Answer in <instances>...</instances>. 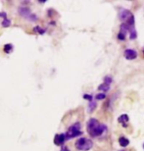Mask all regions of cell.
Segmentation results:
<instances>
[{
	"mask_svg": "<svg viewBox=\"0 0 144 151\" xmlns=\"http://www.w3.org/2000/svg\"><path fill=\"white\" fill-rule=\"evenodd\" d=\"M86 129H87L88 134H90L92 137H96L103 134L104 131L106 129V126L103 125V124H100L96 119L92 118V119H90L87 122Z\"/></svg>",
	"mask_w": 144,
	"mask_h": 151,
	"instance_id": "cell-1",
	"label": "cell"
},
{
	"mask_svg": "<svg viewBox=\"0 0 144 151\" xmlns=\"http://www.w3.org/2000/svg\"><path fill=\"white\" fill-rule=\"evenodd\" d=\"M92 146H93V142L86 137H80L76 142V148L80 151L90 150L92 148Z\"/></svg>",
	"mask_w": 144,
	"mask_h": 151,
	"instance_id": "cell-2",
	"label": "cell"
},
{
	"mask_svg": "<svg viewBox=\"0 0 144 151\" xmlns=\"http://www.w3.org/2000/svg\"><path fill=\"white\" fill-rule=\"evenodd\" d=\"M82 134V132L80 131V124L77 122V123H75L74 125H72L70 128H69L67 134H66V138H67V139H71V138L77 137Z\"/></svg>",
	"mask_w": 144,
	"mask_h": 151,
	"instance_id": "cell-3",
	"label": "cell"
},
{
	"mask_svg": "<svg viewBox=\"0 0 144 151\" xmlns=\"http://www.w3.org/2000/svg\"><path fill=\"white\" fill-rule=\"evenodd\" d=\"M19 13L21 16H23L25 19H27L28 21H31V22H34V21L37 20V17L35 16L34 13H32L29 11V9L25 8V7H20L19 8Z\"/></svg>",
	"mask_w": 144,
	"mask_h": 151,
	"instance_id": "cell-4",
	"label": "cell"
},
{
	"mask_svg": "<svg viewBox=\"0 0 144 151\" xmlns=\"http://www.w3.org/2000/svg\"><path fill=\"white\" fill-rule=\"evenodd\" d=\"M67 139L66 138V134H56L55 137H54V143L58 146H63L64 144L65 140Z\"/></svg>",
	"mask_w": 144,
	"mask_h": 151,
	"instance_id": "cell-5",
	"label": "cell"
},
{
	"mask_svg": "<svg viewBox=\"0 0 144 151\" xmlns=\"http://www.w3.org/2000/svg\"><path fill=\"white\" fill-rule=\"evenodd\" d=\"M124 56L128 60H133L137 57V52L133 49H125L124 52Z\"/></svg>",
	"mask_w": 144,
	"mask_h": 151,
	"instance_id": "cell-6",
	"label": "cell"
},
{
	"mask_svg": "<svg viewBox=\"0 0 144 151\" xmlns=\"http://www.w3.org/2000/svg\"><path fill=\"white\" fill-rule=\"evenodd\" d=\"M131 15V13L128 10H125V9H123V10L120 11V19H121L122 21H127L128 19V17H130Z\"/></svg>",
	"mask_w": 144,
	"mask_h": 151,
	"instance_id": "cell-7",
	"label": "cell"
},
{
	"mask_svg": "<svg viewBox=\"0 0 144 151\" xmlns=\"http://www.w3.org/2000/svg\"><path fill=\"white\" fill-rule=\"evenodd\" d=\"M128 120H130V117H128V115H127V114L121 115V116L119 117V119H118L119 123H121L124 128H127V123L128 122Z\"/></svg>",
	"mask_w": 144,
	"mask_h": 151,
	"instance_id": "cell-8",
	"label": "cell"
},
{
	"mask_svg": "<svg viewBox=\"0 0 144 151\" xmlns=\"http://www.w3.org/2000/svg\"><path fill=\"white\" fill-rule=\"evenodd\" d=\"M119 143H120V145L123 146V147H127L128 144H130V140H128L127 137H121L119 138Z\"/></svg>",
	"mask_w": 144,
	"mask_h": 151,
	"instance_id": "cell-9",
	"label": "cell"
},
{
	"mask_svg": "<svg viewBox=\"0 0 144 151\" xmlns=\"http://www.w3.org/2000/svg\"><path fill=\"white\" fill-rule=\"evenodd\" d=\"M13 45L12 44H10V43H8V44H5L4 45V47H3V50H4V52L5 53H7V54H9V53H11L12 51H13Z\"/></svg>",
	"mask_w": 144,
	"mask_h": 151,
	"instance_id": "cell-10",
	"label": "cell"
},
{
	"mask_svg": "<svg viewBox=\"0 0 144 151\" xmlns=\"http://www.w3.org/2000/svg\"><path fill=\"white\" fill-rule=\"evenodd\" d=\"M98 89L99 90H102L104 93L106 92V91H108V90L110 89V86H108V84H106V83H102V84H100V86H98Z\"/></svg>",
	"mask_w": 144,
	"mask_h": 151,
	"instance_id": "cell-11",
	"label": "cell"
},
{
	"mask_svg": "<svg viewBox=\"0 0 144 151\" xmlns=\"http://www.w3.org/2000/svg\"><path fill=\"white\" fill-rule=\"evenodd\" d=\"M96 106H97V104H96L95 102H93V101L89 102V104H88V112L91 113L92 111H93L96 108Z\"/></svg>",
	"mask_w": 144,
	"mask_h": 151,
	"instance_id": "cell-12",
	"label": "cell"
},
{
	"mask_svg": "<svg viewBox=\"0 0 144 151\" xmlns=\"http://www.w3.org/2000/svg\"><path fill=\"white\" fill-rule=\"evenodd\" d=\"M136 37H137V32L135 31V29H130V39H135Z\"/></svg>",
	"mask_w": 144,
	"mask_h": 151,
	"instance_id": "cell-13",
	"label": "cell"
},
{
	"mask_svg": "<svg viewBox=\"0 0 144 151\" xmlns=\"http://www.w3.org/2000/svg\"><path fill=\"white\" fill-rule=\"evenodd\" d=\"M11 26V21L8 19H4L2 21V27H4V28H8V27Z\"/></svg>",
	"mask_w": 144,
	"mask_h": 151,
	"instance_id": "cell-14",
	"label": "cell"
},
{
	"mask_svg": "<svg viewBox=\"0 0 144 151\" xmlns=\"http://www.w3.org/2000/svg\"><path fill=\"white\" fill-rule=\"evenodd\" d=\"M112 81H113V78L109 77V76H106V77L104 78V83L108 84V86H110V84L112 83Z\"/></svg>",
	"mask_w": 144,
	"mask_h": 151,
	"instance_id": "cell-15",
	"label": "cell"
},
{
	"mask_svg": "<svg viewBox=\"0 0 144 151\" xmlns=\"http://www.w3.org/2000/svg\"><path fill=\"white\" fill-rule=\"evenodd\" d=\"M34 32H38L39 35H43L44 32H45V29H41V28H39V27H35V28L34 29Z\"/></svg>",
	"mask_w": 144,
	"mask_h": 151,
	"instance_id": "cell-16",
	"label": "cell"
},
{
	"mask_svg": "<svg viewBox=\"0 0 144 151\" xmlns=\"http://www.w3.org/2000/svg\"><path fill=\"white\" fill-rule=\"evenodd\" d=\"M105 97H106V95H105L104 92L99 93V94H96V96H95V98L97 99V100H103V99H105Z\"/></svg>",
	"mask_w": 144,
	"mask_h": 151,
	"instance_id": "cell-17",
	"label": "cell"
},
{
	"mask_svg": "<svg viewBox=\"0 0 144 151\" xmlns=\"http://www.w3.org/2000/svg\"><path fill=\"white\" fill-rule=\"evenodd\" d=\"M83 98L86 99V100H88L89 102L92 101V96L90 94H85V95H83Z\"/></svg>",
	"mask_w": 144,
	"mask_h": 151,
	"instance_id": "cell-18",
	"label": "cell"
},
{
	"mask_svg": "<svg viewBox=\"0 0 144 151\" xmlns=\"http://www.w3.org/2000/svg\"><path fill=\"white\" fill-rule=\"evenodd\" d=\"M118 38L120 39V40H125V35L122 34V32H119V35H118Z\"/></svg>",
	"mask_w": 144,
	"mask_h": 151,
	"instance_id": "cell-19",
	"label": "cell"
},
{
	"mask_svg": "<svg viewBox=\"0 0 144 151\" xmlns=\"http://www.w3.org/2000/svg\"><path fill=\"white\" fill-rule=\"evenodd\" d=\"M0 17L4 18V19H7V14L5 12H0Z\"/></svg>",
	"mask_w": 144,
	"mask_h": 151,
	"instance_id": "cell-20",
	"label": "cell"
},
{
	"mask_svg": "<svg viewBox=\"0 0 144 151\" xmlns=\"http://www.w3.org/2000/svg\"><path fill=\"white\" fill-rule=\"evenodd\" d=\"M61 151H70V149H69L67 146H64V145H63V146L61 147Z\"/></svg>",
	"mask_w": 144,
	"mask_h": 151,
	"instance_id": "cell-21",
	"label": "cell"
},
{
	"mask_svg": "<svg viewBox=\"0 0 144 151\" xmlns=\"http://www.w3.org/2000/svg\"><path fill=\"white\" fill-rule=\"evenodd\" d=\"M38 2H40V3H44V2H46V1H44V0H38Z\"/></svg>",
	"mask_w": 144,
	"mask_h": 151,
	"instance_id": "cell-22",
	"label": "cell"
},
{
	"mask_svg": "<svg viewBox=\"0 0 144 151\" xmlns=\"http://www.w3.org/2000/svg\"><path fill=\"white\" fill-rule=\"evenodd\" d=\"M120 151H125V150H120Z\"/></svg>",
	"mask_w": 144,
	"mask_h": 151,
	"instance_id": "cell-23",
	"label": "cell"
},
{
	"mask_svg": "<svg viewBox=\"0 0 144 151\" xmlns=\"http://www.w3.org/2000/svg\"><path fill=\"white\" fill-rule=\"evenodd\" d=\"M143 148H144V144H143Z\"/></svg>",
	"mask_w": 144,
	"mask_h": 151,
	"instance_id": "cell-24",
	"label": "cell"
}]
</instances>
